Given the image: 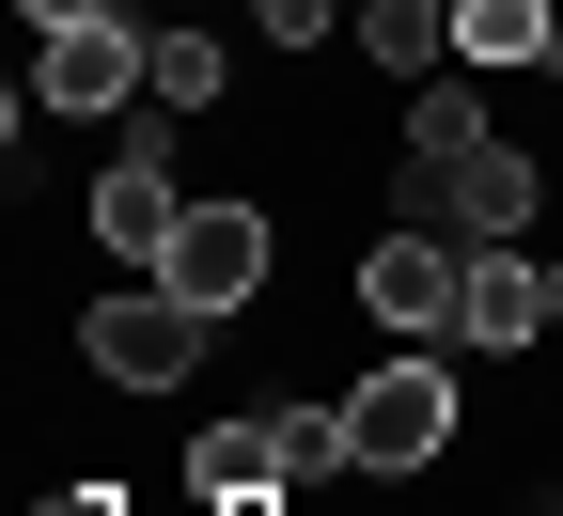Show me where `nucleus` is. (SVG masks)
Returning <instances> with one entry per match:
<instances>
[{
    "label": "nucleus",
    "mask_w": 563,
    "mask_h": 516,
    "mask_svg": "<svg viewBox=\"0 0 563 516\" xmlns=\"http://www.w3.org/2000/svg\"><path fill=\"white\" fill-rule=\"evenodd\" d=\"M454 422H470V392H454V360H439V344H391L376 376H344V438H361V470H376V485L439 470V454H454Z\"/></svg>",
    "instance_id": "1"
},
{
    "label": "nucleus",
    "mask_w": 563,
    "mask_h": 516,
    "mask_svg": "<svg viewBox=\"0 0 563 516\" xmlns=\"http://www.w3.org/2000/svg\"><path fill=\"white\" fill-rule=\"evenodd\" d=\"M532 204H548V157L532 141H454V157H407V219L422 235H470V251H501V235H532Z\"/></svg>",
    "instance_id": "2"
},
{
    "label": "nucleus",
    "mask_w": 563,
    "mask_h": 516,
    "mask_svg": "<svg viewBox=\"0 0 563 516\" xmlns=\"http://www.w3.org/2000/svg\"><path fill=\"white\" fill-rule=\"evenodd\" d=\"M203 329H220V314H188L173 282H125V298L79 314V360H95L110 392H188L203 376Z\"/></svg>",
    "instance_id": "3"
},
{
    "label": "nucleus",
    "mask_w": 563,
    "mask_h": 516,
    "mask_svg": "<svg viewBox=\"0 0 563 516\" xmlns=\"http://www.w3.org/2000/svg\"><path fill=\"white\" fill-rule=\"evenodd\" d=\"M141 79H157V32H141V17H79V32H32V110H47V125L141 110Z\"/></svg>",
    "instance_id": "4"
},
{
    "label": "nucleus",
    "mask_w": 563,
    "mask_h": 516,
    "mask_svg": "<svg viewBox=\"0 0 563 516\" xmlns=\"http://www.w3.org/2000/svg\"><path fill=\"white\" fill-rule=\"evenodd\" d=\"M454 298H470V235H422V219H391V235L361 251V314H376L391 344H439Z\"/></svg>",
    "instance_id": "5"
},
{
    "label": "nucleus",
    "mask_w": 563,
    "mask_h": 516,
    "mask_svg": "<svg viewBox=\"0 0 563 516\" xmlns=\"http://www.w3.org/2000/svg\"><path fill=\"white\" fill-rule=\"evenodd\" d=\"M266 266H282L266 204H188V235L157 251V282H173L188 314H251V298H266Z\"/></svg>",
    "instance_id": "6"
},
{
    "label": "nucleus",
    "mask_w": 563,
    "mask_h": 516,
    "mask_svg": "<svg viewBox=\"0 0 563 516\" xmlns=\"http://www.w3.org/2000/svg\"><path fill=\"white\" fill-rule=\"evenodd\" d=\"M548 329V266L532 251H470V298H454V344H485V360H517Z\"/></svg>",
    "instance_id": "7"
},
{
    "label": "nucleus",
    "mask_w": 563,
    "mask_h": 516,
    "mask_svg": "<svg viewBox=\"0 0 563 516\" xmlns=\"http://www.w3.org/2000/svg\"><path fill=\"white\" fill-rule=\"evenodd\" d=\"M95 235H110V251H141V282H157V251L188 235V188H173L157 157H110V173H95Z\"/></svg>",
    "instance_id": "8"
},
{
    "label": "nucleus",
    "mask_w": 563,
    "mask_h": 516,
    "mask_svg": "<svg viewBox=\"0 0 563 516\" xmlns=\"http://www.w3.org/2000/svg\"><path fill=\"white\" fill-rule=\"evenodd\" d=\"M188 501H298V470H282V407H266V422H203V438H188Z\"/></svg>",
    "instance_id": "9"
},
{
    "label": "nucleus",
    "mask_w": 563,
    "mask_h": 516,
    "mask_svg": "<svg viewBox=\"0 0 563 516\" xmlns=\"http://www.w3.org/2000/svg\"><path fill=\"white\" fill-rule=\"evenodd\" d=\"M361 63H376V79L454 63V0H361Z\"/></svg>",
    "instance_id": "10"
},
{
    "label": "nucleus",
    "mask_w": 563,
    "mask_h": 516,
    "mask_svg": "<svg viewBox=\"0 0 563 516\" xmlns=\"http://www.w3.org/2000/svg\"><path fill=\"white\" fill-rule=\"evenodd\" d=\"M563 0H454V63H548Z\"/></svg>",
    "instance_id": "11"
},
{
    "label": "nucleus",
    "mask_w": 563,
    "mask_h": 516,
    "mask_svg": "<svg viewBox=\"0 0 563 516\" xmlns=\"http://www.w3.org/2000/svg\"><path fill=\"white\" fill-rule=\"evenodd\" d=\"M220 79H235V47H220V32H157V79H141V110H220Z\"/></svg>",
    "instance_id": "12"
},
{
    "label": "nucleus",
    "mask_w": 563,
    "mask_h": 516,
    "mask_svg": "<svg viewBox=\"0 0 563 516\" xmlns=\"http://www.w3.org/2000/svg\"><path fill=\"white\" fill-rule=\"evenodd\" d=\"M454 141H485V95L422 79V95H407V157H454Z\"/></svg>",
    "instance_id": "13"
},
{
    "label": "nucleus",
    "mask_w": 563,
    "mask_h": 516,
    "mask_svg": "<svg viewBox=\"0 0 563 516\" xmlns=\"http://www.w3.org/2000/svg\"><path fill=\"white\" fill-rule=\"evenodd\" d=\"M329 17H344V0H251V32H266V47H313Z\"/></svg>",
    "instance_id": "14"
},
{
    "label": "nucleus",
    "mask_w": 563,
    "mask_h": 516,
    "mask_svg": "<svg viewBox=\"0 0 563 516\" xmlns=\"http://www.w3.org/2000/svg\"><path fill=\"white\" fill-rule=\"evenodd\" d=\"M32 516H141V501H125L110 470H79V485H63V501H32Z\"/></svg>",
    "instance_id": "15"
},
{
    "label": "nucleus",
    "mask_w": 563,
    "mask_h": 516,
    "mask_svg": "<svg viewBox=\"0 0 563 516\" xmlns=\"http://www.w3.org/2000/svg\"><path fill=\"white\" fill-rule=\"evenodd\" d=\"M79 17H125V0H32V32H79Z\"/></svg>",
    "instance_id": "16"
},
{
    "label": "nucleus",
    "mask_w": 563,
    "mask_h": 516,
    "mask_svg": "<svg viewBox=\"0 0 563 516\" xmlns=\"http://www.w3.org/2000/svg\"><path fill=\"white\" fill-rule=\"evenodd\" d=\"M203 516H298V501H203Z\"/></svg>",
    "instance_id": "17"
},
{
    "label": "nucleus",
    "mask_w": 563,
    "mask_h": 516,
    "mask_svg": "<svg viewBox=\"0 0 563 516\" xmlns=\"http://www.w3.org/2000/svg\"><path fill=\"white\" fill-rule=\"evenodd\" d=\"M548 329H563V251H548Z\"/></svg>",
    "instance_id": "18"
},
{
    "label": "nucleus",
    "mask_w": 563,
    "mask_h": 516,
    "mask_svg": "<svg viewBox=\"0 0 563 516\" xmlns=\"http://www.w3.org/2000/svg\"><path fill=\"white\" fill-rule=\"evenodd\" d=\"M548 79H563V32H548Z\"/></svg>",
    "instance_id": "19"
}]
</instances>
